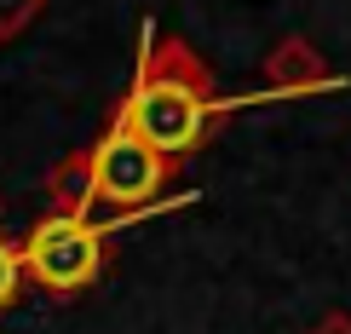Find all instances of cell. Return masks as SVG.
I'll return each mask as SVG.
<instances>
[{
    "label": "cell",
    "instance_id": "6",
    "mask_svg": "<svg viewBox=\"0 0 351 334\" xmlns=\"http://www.w3.org/2000/svg\"><path fill=\"white\" fill-rule=\"evenodd\" d=\"M29 288V271H23V242H12L6 230H0V317L23 300Z\"/></svg>",
    "mask_w": 351,
    "mask_h": 334
},
{
    "label": "cell",
    "instance_id": "5",
    "mask_svg": "<svg viewBox=\"0 0 351 334\" xmlns=\"http://www.w3.org/2000/svg\"><path fill=\"white\" fill-rule=\"evenodd\" d=\"M98 202V167H93V144L75 156H64L47 173V213H64V219H93Z\"/></svg>",
    "mask_w": 351,
    "mask_h": 334
},
{
    "label": "cell",
    "instance_id": "2",
    "mask_svg": "<svg viewBox=\"0 0 351 334\" xmlns=\"http://www.w3.org/2000/svg\"><path fill=\"white\" fill-rule=\"evenodd\" d=\"M110 259H115V225L47 213V219L23 237L29 288H40L47 300H81L86 288L110 271Z\"/></svg>",
    "mask_w": 351,
    "mask_h": 334
},
{
    "label": "cell",
    "instance_id": "1",
    "mask_svg": "<svg viewBox=\"0 0 351 334\" xmlns=\"http://www.w3.org/2000/svg\"><path fill=\"white\" fill-rule=\"evenodd\" d=\"M230 104L219 98V81L213 69L196 58L184 35H162L150 29L138 47V69H133V86L127 98L115 104V121L133 127L144 144L167 156V162H190V156L208 144L213 121L225 115Z\"/></svg>",
    "mask_w": 351,
    "mask_h": 334
},
{
    "label": "cell",
    "instance_id": "4",
    "mask_svg": "<svg viewBox=\"0 0 351 334\" xmlns=\"http://www.w3.org/2000/svg\"><path fill=\"white\" fill-rule=\"evenodd\" d=\"M334 86H346V75L305 35L276 40L259 69V98H311V93H334Z\"/></svg>",
    "mask_w": 351,
    "mask_h": 334
},
{
    "label": "cell",
    "instance_id": "3",
    "mask_svg": "<svg viewBox=\"0 0 351 334\" xmlns=\"http://www.w3.org/2000/svg\"><path fill=\"white\" fill-rule=\"evenodd\" d=\"M93 167H98V202L104 208H121V213H133V208H150L156 191L179 173V162H167L156 144H144L133 127H121L110 115V127L93 139Z\"/></svg>",
    "mask_w": 351,
    "mask_h": 334
},
{
    "label": "cell",
    "instance_id": "7",
    "mask_svg": "<svg viewBox=\"0 0 351 334\" xmlns=\"http://www.w3.org/2000/svg\"><path fill=\"white\" fill-rule=\"evenodd\" d=\"M40 12H47V0H0V40H18Z\"/></svg>",
    "mask_w": 351,
    "mask_h": 334
},
{
    "label": "cell",
    "instance_id": "8",
    "mask_svg": "<svg viewBox=\"0 0 351 334\" xmlns=\"http://www.w3.org/2000/svg\"><path fill=\"white\" fill-rule=\"evenodd\" d=\"M305 334H351V311H323Z\"/></svg>",
    "mask_w": 351,
    "mask_h": 334
}]
</instances>
